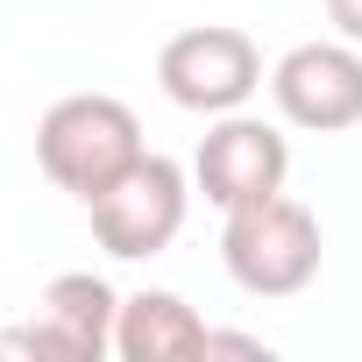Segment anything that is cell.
Wrapping results in <instances>:
<instances>
[{"instance_id":"obj_6","label":"cell","mask_w":362,"mask_h":362,"mask_svg":"<svg viewBox=\"0 0 362 362\" xmlns=\"http://www.w3.org/2000/svg\"><path fill=\"white\" fill-rule=\"evenodd\" d=\"M270 100H277V121L305 128V135L362 128V43H348V36L291 43L270 64Z\"/></svg>"},{"instance_id":"obj_4","label":"cell","mask_w":362,"mask_h":362,"mask_svg":"<svg viewBox=\"0 0 362 362\" xmlns=\"http://www.w3.org/2000/svg\"><path fill=\"white\" fill-rule=\"evenodd\" d=\"M263 50L249 29L235 22H192V29H177L163 50H156V86L170 107H185V114H235L263 93Z\"/></svg>"},{"instance_id":"obj_1","label":"cell","mask_w":362,"mask_h":362,"mask_svg":"<svg viewBox=\"0 0 362 362\" xmlns=\"http://www.w3.org/2000/svg\"><path fill=\"white\" fill-rule=\"evenodd\" d=\"M142 149H149V142H142V121H135V107L114 100V93H64V100H50L43 121H36V163H43L50 185L71 192L78 206L100 199Z\"/></svg>"},{"instance_id":"obj_8","label":"cell","mask_w":362,"mask_h":362,"mask_svg":"<svg viewBox=\"0 0 362 362\" xmlns=\"http://www.w3.org/2000/svg\"><path fill=\"white\" fill-rule=\"evenodd\" d=\"M114 355L121 362H192L206 355V320L177 291H128L114 320Z\"/></svg>"},{"instance_id":"obj_9","label":"cell","mask_w":362,"mask_h":362,"mask_svg":"<svg viewBox=\"0 0 362 362\" xmlns=\"http://www.w3.org/2000/svg\"><path fill=\"white\" fill-rule=\"evenodd\" d=\"M206 355H256V362H270V341H256V334H221V327H206Z\"/></svg>"},{"instance_id":"obj_10","label":"cell","mask_w":362,"mask_h":362,"mask_svg":"<svg viewBox=\"0 0 362 362\" xmlns=\"http://www.w3.org/2000/svg\"><path fill=\"white\" fill-rule=\"evenodd\" d=\"M327 22H334V36L362 43V0H327Z\"/></svg>"},{"instance_id":"obj_7","label":"cell","mask_w":362,"mask_h":362,"mask_svg":"<svg viewBox=\"0 0 362 362\" xmlns=\"http://www.w3.org/2000/svg\"><path fill=\"white\" fill-rule=\"evenodd\" d=\"M284 177H291V142L277 121H263L249 107L214 114V128L192 149V192H206V206H221V214L284 192Z\"/></svg>"},{"instance_id":"obj_2","label":"cell","mask_w":362,"mask_h":362,"mask_svg":"<svg viewBox=\"0 0 362 362\" xmlns=\"http://www.w3.org/2000/svg\"><path fill=\"white\" fill-rule=\"evenodd\" d=\"M320 256H327L320 221L291 192H270V199L221 214V270L249 298H298L320 277Z\"/></svg>"},{"instance_id":"obj_5","label":"cell","mask_w":362,"mask_h":362,"mask_svg":"<svg viewBox=\"0 0 362 362\" xmlns=\"http://www.w3.org/2000/svg\"><path fill=\"white\" fill-rule=\"evenodd\" d=\"M121 291L93 270H57L22 327L0 334V355H43V362H100L114 355Z\"/></svg>"},{"instance_id":"obj_3","label":"cell","mask_w":362,"mask_h":362,"mask_svg":"<svg viewBox=\"0 0 362 362\" xmlns=\"http://www.w3.org/2000/svg\"><path fill=\"white\" fill-rule=\"evenodd\" d=\"M86 214H93V242H100L114 263H149V256H163L177 235H185L192 170L177 163V156L142 149L100 199H86Z\"/></svg>"}]
</instances>
